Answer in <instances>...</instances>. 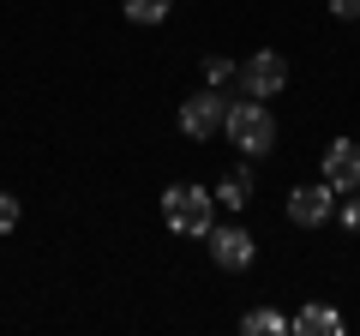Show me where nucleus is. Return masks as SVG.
<instances>
[{"label":"nucleus","mask_w":360,"mask_h":336,"mask_svg":"<svg viewBox=\"0 0 360 336\" xmlns=\"http://www.w3.org/2000/svg\"><path fill=\"white\" fill-rule=\"evenodd\" d=\"M210 198H217V205H229V210H246V205H252V174H222Z\"/></svg>","instance_id":"9d476101"},{"label":"nucleus","mask_w":360,"mask_h":336,"mask_svg":"<svg viewBox=\"0 0 360 336\" xmlns=\"http://www.w3.org/2000/svg\"><path fill=\"white\" fill-rule=\"evenodd\" d=\"M205 240H210V259H217L222 271H246V264H252V234L246 228H210Z\"/></svg>","instance_id":"0eeeda50"},{"label":"nucleus","mask_w":360,"mask_h":336,"mask_svg":"<svg viewBox=\"0 0 360 336\" xmlns=\"http://www.w3.org/2000/svg\"><path fill=\"white\" fill-rule=\"evenodd\" d=\"M234 78L246 84V96L270 103V96H276V91L288 84V60H283L276 49H258V54H246V60H240V72H234Z\"/></svg>","instance_id":"7ed1b4c3"},{"label":"nucleus","mask_w":360,"mask_h":336,"mask_svg":"<svg viewBox=\"0 0 360 336\" xmlns=\"http://www.w3.org/2000/svg\"><path fill=\"white\" fill-rule=\"evenodd\" d=\"M222 127H229L234 150H246V156H264L270 144H276V120H270V108L258 103V96H252V103H229Z\"/></svg>","instance_id":"f03ea898"},{"label":"nucleus","mask_w":360,"mask_h":336,"mask_svg":"<svg viewBox=\"0 0 360 336\" xmlns=\"http://www.w3.org/2000/svg\"><path fill=\"white\" fill-rule=\"evenodd\" d=\"M168 6H174V0H127V18L132 25H162Z\"/></svg>","instance_id":"9b49d317"},{"label":"nucleus","mask_w":360,"mask_h":336,"mask_svg":"<svg viewBox=\"0 0 360 336\" xmlns=\"http://www.w3.org/2000/svg\"><path fill=\"white\" fill-rule=\"evenodd\" d=\"M342 222H348V228H360V198H348V205H342Z\"/></svg>","instance_id":"2eb2a0df"},{"label":"nucleus","mask_w":360,"mask_h":336,"mask_svg":"<svg viewBox=\"0 0 360 336\" xmlns=\"http://www.w3.org/2000/svg\"><path fill=\"white\" fill-rule=\"evenodd\" d=\"M324 181L336 193H360V144L354 138H330V150H324Z\"/></svg>","instance_id":"423d86ee"},{"label":"nucleus","mask_w":360,"mask_h":336,"mask_svg":"<svg viewBox=\"0 0 360 336\" xmlns=\"http://www.w3.org/2000/svg\"><path fill=\"white\" fill-rule=\"evenodd\" d=\"M13 228H18V198L0 193V234H13Z\"/></svg>","instance_id":"ddd939ff"},{"label":"nucleus","mask_w":360,"mask_h":336,"mask_svg":"<svg viewBox=\"0 0 360 336\" xmlns=\"http://www.w3.org/2000/svg\"><path fill=\"white\" fill-rule=\"evenodd\" d=\"M210 210H217V198H210V186H193V181H180L162 193V217L174 234H193V240H205L217 222H210Z\"/></svg>","instance_id":"f257e3e1"},{"label":"nucleus","mask_w":360,"mask_h":336,"mask_svg":"<svg viewBox=\"0 0 360 336\" xmlns=\"http://www.w3.org/2000/svg\"><path fill=\"white\" fill-rule=\"evenodd\" d=\"M240 330H246V336H283V330H295V318H283L276 306H252V312L240 318Z\"/></svg>","instance_id":"1a4fd4ad"},{"label":"nucleus","mask_w":360,"mask_h":336,"mask_svg":"<svg viewBox=\"0 0 360 336\" xmlns=\"http://www.w3.org/2000/svg\"><path fill=\"white\" fill-rule=\"evenodd\" d=\"M330 13L336 18H360V0H330Z\"/></svg>","instance_id":"4468645a"},{"label":"nucleus","mask_w":360,"mask_h":336,"mask_svg":"<svg viewBox=\"0 0 360 336\" xmlns=\"http://www.w3.org/2000/svg\"><path fill=\"white\" fill-rule=\"evenodd\" d=\"M295 330L300 336H342V312H330L324 300H312V306L295 312Z\"/></svg>","instance_id":"6e6552de"},{"label":"nucleus","mask_w":360,"mask_h":336,"mask_svg":"<svg viewBox=\"0 0 360 336\" xmlns=\"http://www.w3.org/2000/svg\"><path fill=\"white\" fill-rule=\"evenodd\" d=\"M336 198H342V193H336L330 181H319V186H295V193H288V217H295L300 228H319V222L336 210Z\"/></svg>","instance_id":"39448f33"},{"label":"nucleus","mask_w":360,"mask_h":336,"mask_svg":"<svg viewBox=\"0 0 360 336\" xmlns=\"http://www.w3.org/2000/svg\"><path fill=\"white\" fill-rule=\"evenodd\" d=\"M234 72H240V66H229L222 54H210V60H205V84H210V91H222V84H234Z\"/></svg>","instance_id":"f8f14e48"},{"label":"nucleus","mask_w":360,"mask_h":336,"mask_svg":"<svg viewBox=\"0 0 360 336\" xmlns=\"http://www.w3.org/2000/svg\"><path fill=\"white\" fill-rule=\"evenodd\" d=\"M222 115H229V96L222 91H198V96L180 103V132H186L193 144H205V138L222 132Z\"/></svg>","instance_id":"20e7f679"}]
</instances>
